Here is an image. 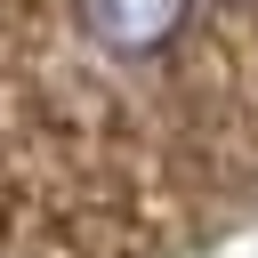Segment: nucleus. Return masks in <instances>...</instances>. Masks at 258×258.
Returning a JSON list of instances; mask_svg holds the SVG:
<instances>
[{
    "instance_id": "1",
    "label": "nucleus",
    "mask_w": 258,
    "mask_h": 258,
    "mask_svg": "<svg viewBox=\"0 0 258 258\" xmlns=\"http://www.w3.org/2000/svg\"><path fill=\"white\" fill-rule=\"evenodd\" d=\"M73 16L113 64H145L185 32V0H73Z\"/></svg>"
}]
</instances>
